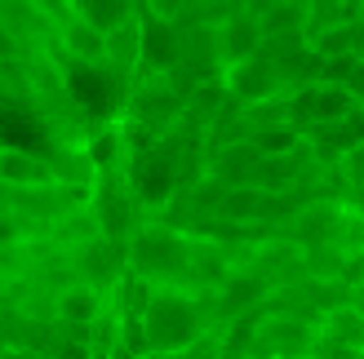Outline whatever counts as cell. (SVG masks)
I'll use <instances>...</instances> for the list:
<instances>
[{"instance_id":"6da1fadb","label":"cell","mask_w":364,"mask_h":359,"mask_svg":"<svg viewBox=\"0 0 364 359\" xmlns=\"http://www.w3.org/2000/svg\"><path fill=\"white\" fill-rule=\"evenodd\" d=\"M209 319H213V289L209 293L156 289V297L142 311V333H147L151 355H187L196 342H205Z\"/></svg>"},{"instance_id":"7a4b0ae2","label":"cell","mask_w":364,"mask_h":359,"mask_svg":"<svg viewBox=\"0 0 364 359\" xmlns=\"http://www.w3.org/2000/svg\"><path fill=\"white\" fill-rule=\"evenodd\" d=\"M124 258H129V275L156 284V289L187 293L191 236H182L173 226H160V222H142L129 236V244H124Z\"/></svg>"},{"instance_id":"3957f363","label":"cell","mask_w":364,"mask_h":359,"mask_svg":"<svg viewBox=\"0 0 364 359\" xmlns=\"http://www.w3.org/2000/svg\"><path fill=\"white\" fill-rule=\"evenodd\" d=\"M271 297V284L258 275V271H240V266H231L227 280L213 289V315H223V319H240L249 311H258L262 302Z\"/></svg>"},{"instance_id":"277c9868","label":"cell","mask_w":364,"mask_h":359,"mask_svg":"<svg viewBox=\"0 0 364 359\" xmlns=\"http://www.w3.org/2000/svg\"><path fill=\"white\" fill-rule=\"evenodd\" d=\"M223 89H227V98H235L240 106L267 102V98H276V67L253 53V58L231 62V67L223 71Z\"/></svg>"},{"instance_id":"5b68a950","label":"cell","mask_w":364,"mask_h":359,"mask_svg":"<svg viewBox=\"0 0 364 359\" xmlns=\"http://www.w3.org/2000/svg\"><path fill=\"white\" fill-rule=\"evenodd\" d=\"M107 311V293H98L94 284L85 280H67L58 293H53V319L63 328H89L94 319Z\"/></svg>"},{"instance_id":"8992f818","label":"cell","mask_w":364,"mask_h":359,"mask_svg":"<svg viewBox=\"0 0 364 359\" xmlns=\"http://www.w3.org/2000/svg\"><path fill=\"white\" fill-rule=\"evenodd\" d=\"M138 62H142V31H138V18H124L116 31L102 35V67L129 89Z\"/></svg>"},{"instance_id":"52a82bcc","label":"cell","mask_w":364,"mask_h":359,"mask_svg":"<svg viewBox=\"0 0 364 359\" xmlns=\"http://www.w3.org/2000/svg\"><path fill=\"white\" fill-rule=\"evenodd\" d=\"M49 160L45 151L31 147H0V187L27 191V187H49Z\"/></svg>"},{"instance_id":"ba28073f","label":"cell","mask_w":364,"mask_h":359,"mask_svg":"<svg viewBox=\"0 0 364 359\" xmlns=\"http://www.w3.org/2000/svg\"><path fill=\"white\" fill-rule=\"evenodd\" d=\"M213 31H218V62H227V67L245 62L262 49V27H258V18H249V13H235Z\"/></svg>"},{"instance_id":"9c48e42d","label":"cell","mask_w":364,"mask_h":359,"mask_svg":"<svg viewBox=\"0 0 364 359\" xmlns=\"http://www.w3.org/2000/svg\"><path fill=\"white\" fill-rule=\"evenodd\" d=\"M67 5H71V18H80V23H89V27H98L102 35L116 31L124 18H134V5H129V0H67Z\"/></svg>"},{"instance_id":"30bf717a","label":"cell","mask_w":364,"mask_h":359,"mask_svg":"<svg viewBox=\"0 0 364 359\" xmlns=\"http://www.w3.org/2000/svg\"><path fill=\"white\" fill-rule=\"evenodd\" d=\"M355 111V98L342 84H316L311 89V124H338Z\"/></svg>"},{"instance_id":"8fae6325","label":"cell","mask_w":364,"mask_h":359,"mask_svg":"<svg viewBox=\"0 0 364 359\" xmlns=\"http://www.w3.org/2000/svg\"><path fill=\"white\" fill-rule=\"evenodd\" d=\"M249 142H253L262 155H289V151L302 147V133L294 129V124H271V129H258Z\"/></svg>"},{"instance_id":"7c38bea8","label":"cell","mask_w":364,"mask_h":359,"mask_svg":"<svg viewBox=\"0 0 364 359\" xmlns=\"http://www.w3.org/2000/svg\"><path fill=\"white\" fill-rule=\"evenodd\" d=\"M338 280L347 284V289H355V284H364V248H347V253H342Z\"/></svg>"},{"instance_id":"4fadbf2b","label":"cell","mask_w":364,"mask_h":359,"mask_svg":"<svg viewBox=\"0 0 364 359\" xmlns=\"http://www.w3.org/2000/svg\"><path fill=\"white\" fill-rule=\"evenodd\" d=\"M14 244H23V236H18V218L9 209H0V248H14Z\"/></svg>"},{"instance_id":"5bb4252c","label":"cell","mask_w":364,"mask_h":359,"mask_svg":"<svg viewBox=\"0 0 364 359\" xmlns=\"http://www.w3.org/2000/svg\"><path fill=\"white\" fill-rule=\"evenodd\" d=\"M23 53H27V49H23V45H18V40H14V35L5 31V27H0V62H9V58H23Z\"/></svg>"},{"instance_id":"9a60e30c","label":"cell","mask_w":364,"mask_h":359,"mask_svg":"<svg viewBox=\"0 0 364 359\" xmlns=\"http://www.w3.org/2000/svg\"><path fill=\"white\" fill-rule=\"evenodd\" d=\"M347 306L364 319V284H355V289H351V297H347Z\"/></svg>"},{"instance_id":"2e32d148","label":"cell","mask_w":364,"mask_h":359,"mask_svg":"<svg viewBox=\"0 0 364 359\" xmlns=\"http://www.w3.org/2000/svg\"><path fill=\"white\" fill-rule=\"evenodd\" d=\"M360 9H364V5H360ZM360 18H364V13H360Z\"/></svg>"},{"instance_id":"e0dca14e","label":"cell","mask_w":364,"mask_h":359,"mask_svg":"<svg viewBox=\"0 0 364 359\" xmlns=\"http://www.w3.org/2000/svg\"><path fill=\"white\" fill-rule=\"evenodd\" d=\"M360 5H364V0H360Z\"/></svg>"},{"instance_id":"ac0fdd59","label":"cell","mask_w":364,"mask_h":359,"mask_svg":"<svg viewBox=\"0 0 364 359\" xmlns=\"http://www.w3.org/2000/svg\"><path fill=\"white\" fill-rule=\"evenodd\" d=\"M302 359H306V355H302Z\"/></svg>"}]
</instances>
